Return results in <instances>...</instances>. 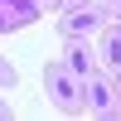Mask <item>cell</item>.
Instances as JSON below:
<instances>
[{
	"mask_svg": "<svg viewBox=\"0 0 121 121\" xmlns=\"http://www.w3.org/2000/svg\"><path fill=\"white\" fill-rule=\"evenodd\" d=\"M44 92L53 97V107H58L63 116H78V112H82V78H78V73H68V63H63V58L44 63Z\"/></svg>",
	"mask_w": 121,
	"mask_h": 121,
	"instance_id": "obj_1",
	"label": "cell"
},
{
	"mask_svg": "<svg viewBox=\"0 0 121 121\" xmlns=\"http://www.w3.org/2000/svg\"><path fill=\"white\" fill-rule=\"evenodd\" d=\"M107 19H116V15H112V5H107V0H87V5L63 10V19H58V34H63V39H92L97 29L107 24Z\"/></svg>",
	"mask_w": 121,
	"mask_h": 121,
	"instance_id": "obj_2",
	"label": "cell"
},
{
	"mask_svg": "<svg viewBox=\"0 0 121 121\" xmlns=\"http://www.w3.org/2000/svg\"><path fill=\"white\" fill-rule=\"evenodd\" d=\"M82 112L87 116H102V121H116V82L112 73H87L82 78Z\"/></svg>",
	"mask_w": 121,
	"mask_h": 121,
	"instance_id": "obj_3",
	"label": "cell"
},
{
	"mask_svg": "<svg viewBox=\"0 0 121 121\" xmlns=\"http://www.w3.org/2000/svg\"><path fill=\"white\" fill-rule=\"evenodd\" d=\"M92 39H97V44H92V48H97V68L116 78V73H121V24H116V19H107Z\"/></svg>",
	"mask_w": 121,
	"mask_h": 121,
	"instance_id": "obj_4",
	"label": "cell"
},
{
	"mask_svg": "<svg viewBox=\"0 0 121 121\" xmlns=\"http://www.w3.org/2000/svg\"><path fill=\"white\" fill-rule=\"evenodd\" d=\"M39 19V5L34 0H0V34H19Z\"/></svg>",
	"mask_w": 121,
	"mask_h": 121,
	"instance_id": "obj_5",
	"label": "cell"
},
{
	"mask_svg": "<svg viewBox=\"0 0 121 121\" xmlns=\"http://www.w3.org/2000/svg\"><path fill=\"white\" fill-rule=\"evenodd\" d=\"M63 63H68V73H78V78H87V73H97V48L87 44V39H63Z\"/></svg>",
	"mask_w": 121,
	"mask_h": 121,
	"instance_id": "obj_6",
	"label": "cell"
},
{
	"mask_svg": "<svg viewBox=\"0 0 121 121\" xmlns=\"http://www.w3.org/2000/svg\"><path fill=\"white\" fill-rule=\"evenodd\" d=\"M0 87H5V92H10V87H19V73H15V63H10L5 53H0Z\"/></svg>",
	"mask_w": 121,
	"mask_h": 121,
	"instance_id": "obj_7",
	"label": "cell"
},
{
	"mask_svg": "<svg viewBox=\"0 0 121 121\" xmlns=\"http://www.w3.org/2000/svg\"><path fill=\"white\" fill-rule=\"evenodd\" d=\"M34 5H39V10H58L63 0H34Z\"/></svg>",
	"mask_w": 121,
	"mask_h": 121,
	"instance_id": "obj_8",
	"label": "cell"
},
{
	"mask_svg": "<svg viewBox=\"0 0 121 121\" xmlns=\"http://www.w3.org/2000/svg\"><path fill=\"white\" fill-rule=\"evenodd\" d=\"M10 116H15V107H10V102H0V121H10Z\"/></svg>",
	"mask_w": 121,
	"mask_h": 121,
	"instance_id": "obj_9",
	"label": "cell"
},
{
	"mask_svg": "<svg viewBox=\"0 0 121 121\" xmlns=\"http://www.w3.org/2000/svg\"><path fill=\"white\" fill-rule=\"evenodd\" d=\"M112 82H116V116H121V73L112 78Z\"/></svg>",
	"mask_w": 121,
	"mask_h": 121,
	"instance_id": "obj_10",
	"label": "cell"
},
{
	"mask_svg": "<svg viewBox=\"0 0 121 121\" xmlns=\"http://www.w3.org/2000/svg\"><path fill=\"white\" fill-rule=\"evenodd\" d=\"M73 5H87V0H63V5H58V15H63V10H73Z\"/></svg>",
	"mask_w": 121,
	"mask_h": 121,
	"instance_id": "obj_11",
	"label": "cell"
},
{
	"mask_svg": "<svg viewBox=\"0 0 121 121\" xmlns=\"http://www.w3.org/2000/svg\"><path fill=\"white\" fill-rule=\"evenodd\" d=\"M107 5H112V15H121V0H107Z\"/></svg>",
	"mask_w": 121,
	"mask_h": 121,
	"instance_id": "obj_12",
	"label": "cell"
},
{
	"mask_svg": "<svg viewBox=\"0 0 121 121\" xmlns=\"http://www.w3.org/2000/svg\"><path fill=\"white\" fill-rule=\"evenodd\" d=\"M116 24H121V15H116Z\"/></svg>",
	"mask_w": 121,
	"mask_h": 121,
	"instance_id": "obj_13",
	"label": "cell"
}]
</instances>
